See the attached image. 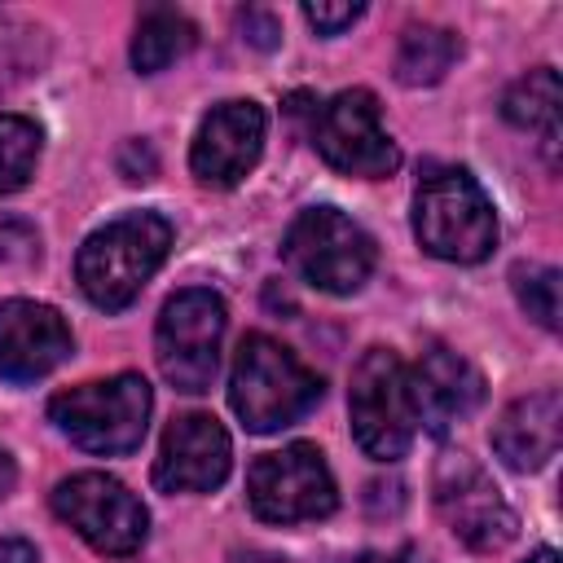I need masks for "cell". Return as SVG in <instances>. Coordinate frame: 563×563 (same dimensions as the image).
I'll use <instances>...</instances> for the list:
<instances>
[{"label": "cell", "instance_id": "cell-1", "mask_svg": "<svg viewBox=\"0 0 563 563\" xmlns=\"http://www.w3.org/2000/svg\"><path fill=\"white\" fill-rule=\"evenodd\" d=\"M321 400V378L277 339L268 334H246L233 356V378H229V405L242 418L246 431H282L312 413Z\"/></svg>", "mask_w": 563, "mask_h": 563}, {"label": "cell", "instance_id": "cell-2", "mask_svg": "<svg viewBox=\"0 0 563 563\" xmlns=\"http://www.w3.org/2000/svg\"><path fill=\"white\" fill-rule=\"evenodd\" d=\"M167 246H172V224L163 216H154V211L119 216L106 229L88 233V242L79 246V255H75L79 290L97 308L119 312L158 273V264L167 260Z\"/></svg>", "mask_w": 563, "mask_h": 563}, {"label": "cell", "instance_id": "cell-3", "mask_svg": "<svg viewBox=\"0 0 563 563\" xmlns=\"http://www.w3.org/2000/svg\"><path fill=\"white\" fill-rule=\"evenodd\" d=\"M413 233L435 260L479 264L497 242V216L466 167H431L413 194Z\"/></svg>", "mask_w": 563, "mask_h": 563}, {"label": "cell", "instance_id": "cell-4", "mask_svg": "<svg viewBox=\"0 0 563 563\" xmlns=\"http://www.w3.org/2000/svg\"><path fill=\"white\" fill-rule=\"evenodd\" d=\"M150 383L141 374H114L106 383H79L48 400L53 427L84 453H132L150 422Z\"/></svg>", "mask_w": 563, "mask_h": 563}, {"label": "cell", "instance_id": "cell-5", "mask_svg": "<svg viewBox=\"0 0 563 563\" xmlns=\"http://www.w3.org/2000/svg\"><path fill=\"white\" fill-rule=\"evenodd\" d=\"M347 413H352L356 444L374 462L405 457L413 435H418V427H422L418 422V405H413L409 365L387 347H369L352 369Z\"/></svg>", "mask_w": 563, "mask_h": 563}, {"label": "cell", "instance_id": "cell-6", "mask_svg": "<svg viewBox=\"0 0 563 563\" xmlns=\"http://www.w3.org/2000/svg\"><path fill=\"white\" fill-rule=\"evenodd\" d=\"M282 251L290 268L325 295H352L374 273V238L339 207L299 211L286 229Z\"/></svg>", "mask_w": 563, "mask_h": 563}, {"label": "cell", "instance_id": "cell-7", "mask_svg": "<svg viewBox=\"0 0 563 563\" xmlns=\"http://www.w3.org/2000/svg\"><path fill=\"white\" fill-rule=\"evenodd\" d=\"M224 299L207 286H189L176 290L163 312H158V330H154V356L163 378L176 391H207L220 365V339H224Z\"/></svg>", "mask_w": 563, "mask_h": 563}, {"label": "cell", "instance_id": "cell-8", "mask_svg": "<svg viewBox=\"0 0 563 563\" xmlns=\"http://www.w3.org/2000/svg\"><path fill=\"white\" fill-rule=\"evenodd\" d=\"M308 136H312L317 154L343 176L383 180L400 167V150L387 136V128L378 119V97L369 88H343L330 101L312 106Z\"/></svg>", "mask_w": 563, "mask_h": 563}, {"label": "cell", "instance_id": "cell-9", "mask_svg": "<svg viewBox=\"0 0 563 563\" xmlns=\"http://www.w3.org/2000/svg\"><path fill=\"white\" fill-rule=\"evenodd\" d=\"M246 497L251 510L268 523H308L339 506L334 475L317 444H286L255 457L246 471Z\"/></svg>", "mask_w": 563, "mask_h": 563}, {"label": "cell", "instance_id": "cell-10", "mask_svg": "<svg viewBox=\"0 0 563 563\" xmlns=\"http://www.w3.org/2000/svg\"><path fill=\"white\" fill-rule=\"evenodd\" d=\"M431 493H435V510L444 515L449 532H453L462 545L488 554V550H501V545L515 541L519 519H515V510L506 506V497H501V488L493 484V475H488L475 457H466V453H444V457L435 462Z\"/></svg>", "mask_w": 563, "mask_h": 563}, {"label": "cell", "instance_id": "cell-11", "mask_svg": "<svg viewBox=\"0 0 563 563\" xmlns=\"http://www.w3.org/2000/svg\"><path fill=\"white\" fill-rule=\"evenodd\" d=\"M53 510L101 554H136L145 532H150V515L141 506V497L119 484L114 475L101 471H79L70 479H62L53 488Z\"/></svg>", "mask_w": 563, "mask_h": 563}, {"label": "cell", "instance_id": "cell-12", "mask_svg": "<svg viewBox=\"0 0 563 563\" xmlns=\"http://www.w3.org/2000/svg\"><path fill=\"white\" fill-rule=\"evenodd\" d=\"M229 466H233L229 431L211 413H180L163 431L154 484L163 493H211L229 479Z\"/></svg>", "mask_w": 563, "mask_h": 563}, {"label": "cell", "instance_id": "cell-13", "mask_svg": "<svg viewBox=\"0 0 563 563\" xmlns=\"http://www.w3.org/2000/svg\"><path fill=\"white\" fill-rule=\"evenodd\" d=\"M260 150H264V110L255 101H220L198 123L189 167L202 185L229 189L260 163Z\"/></svg>", "mask_w": 563, "mask_h": 563}, {"label": "cell", "instance_id": "cell-14", "mask_svg": "<svg viewBox=\"0 0 563 563\" xmlns=\"http://www.w3.org/2000/svg\"><path fill=\"white\" fill-rule=\"evenodd\" d=\"M70 356V325L57 308L35 299H4L0 303V378L4 383H35L53 374Z\"/></svg>", "mask_w": 563, "mask_h": 563}, {"label": "cell", "instance_id": "cell-15", "mask_svg": "<svg viewBox=\"0 0 563 563\" xmlns=\"http://www.w3.org/2000/svg\"><path fill=\"white\" fill-rule=\"evenodd\" d=\"M409 383H413L418 422H427L431 431L453 427L457 418L475 413L479 400H484V378H479V369H475L466 356H457V352H449V347H440V343H431V347L422 352V361L409 369Z\"/></svg>", "mask_w": 563, "mask_h": 563}, {"label": "cell", "instance_id": "cell-16", "mask_svg": "<svg viewBox=\"0 0 563 563\" xmlns=\"http://www.w3.org/2000/svg\"><path fill=\"white\" fill-rule=\"evenodd\" d=\"M493 453L510 466V471H541L563 440V400L554 387L519 396L501 409V418L493 422Z\"/></svg>", "mask_w": 563, "mask_h": 563}, {"label": "cell", "instance_id": "cell-17", "mask_svg": "<svg viewBox=\"0 0 563 563\" xmlns=\"http://www.w3.org/2000/svg\"><path fill=\"white\" fill-rule=\"evenodd\" d=\"M559 106H563V88H559V75L554 66H537L528 70L523 79H515L501 97V114L523 128V132H541L545 145L559 141Z\"/></svg>", "mask_w": 563, "mask_h": 563}, {"label": "cell", "instance_id": "cell-18", "mask_svg": "<svg viewBox=\"0 0 563 563\" xmlns=\"http://www.w3.org/2000/svg\"><path fill=\"white\" fill-rule=\"evenodd\" d=\"M457 53H462V44L453 31L431 26V22H413V26H405L400 48H396V79L409 88L440 84L449 75V66L457 62Z\"/></svg>", "mask_w": 563, "mask_h": 563}, {"label": "cell", "instance_id": "cell-19", "mask_svg": "<svg viewBox=\"0 0 563 563\" xmlns=\"http://www.w3.org/2000/svg\"><path fill=\"white\" fill-rule=\"evenodd\" d=\"M194 22L176 9H150L132 35V66L141 75H158L167 70L176 57H185L194 48Z\"/></svg>", "mask_w": 563, "mask_h": 563}, {"label": "cell", "instance_id": "cell-20", "mask_svg": "<svg viewBox=\"0 0 563 563\" xmlns=\"http://www.w3.org/2000/svg\"><path fill=\"white\" fill-rule=\"evenodd\" d=\"M40 158V128L22 114H0V194H13L31 180Z\"/></svg>", "mask_w": 563, "mask_h": 563}, {"label": "cell", "instance_id": "cell-21", "mask_svg": "<svg viewBox=\"0 0 563 563\" xmlns=\"http://www.w3.org/2000/svg\"><path fill=\"white\" fill-rule=\"evenodd\" d=\"M559 282L563 277L550 264H515V273H510V286H515L519 308L537 325H545V330H559Z\"/></svg>", "mask_w": 563, "mask_h": 563}, {"label": "cell", "instance_id": "cell-22", "mask_svg": "<svg viewBox=\"0 0 563 563\" xmlns=\"http://www.w3.org/2000/svg\"><path fill=\"white\" fill-rule=\"evenodd\" d=\"M35 44H40V31L18 26V22H0V97L9 88H18L40 66Z\"/></svg>", "mask_w": 563, "mask_h": 563}, {"label": "cell", "instance_id": "cell-23", "mask_svg": "<svg viewBox=\"0 0 563 563\" xmlns=\"http://www.w3.org/2000/svg\"><path fill=\"white\" fill-rule=\"evenodd\" d=\"M31 260H40V233L18 216H0V264H31Z\"/></svg>", "mask_w": 563, "mask_h": 563}, {"label": "cell", "instance_id": "cell-24", "mask_svg": "<svg viewBox=\"0 0 563 563\" xmlns=\"http://www.w3.org/2000/svg\"><path fill=\"white\" fill-rule=\"evenodd\" d=\"M361 13H365V4H325V0L303 4V18L317 26V35H339V31H347Z\"/></svg>", "mask_w": 563, "mask_h": 563}, {"label": "cell", "instance_id": "cell-25", "mask_svg": "<svg viewBox=\"0 0 563 563\" xmlns=\"http://www.w3.org/2000/svg\"><path fill=\"white\" fill-rule=\"evenodd\" d=\"M119 172H123V180H154V172H158V158H154V150H150V141H128L123 150H119Z\"/></svg>", "mask_w": 563, "mask_h": 563}, {"label": "cell", "instance_id": "cell-26", "mask_svg": "<svg viewBox=\"0 0 563 563\" xmlns=\"http://www.w3.org/2000/svg\"><path fill=\"white\" fill-rule=\"evenodd\" d=\"M242 31H246V40L255 44V48H273L277 44V22L268 18V13H260V9H251V13H242Z\"/></svg>", "mask_w": 563, "mask_h": 563}, {"label": "cell", "instance_id": "cell-27", "mask_svg": "<svg viewBox=\"0 0 563 563\" xmlns=\"http://www.w3.org/2000/svg\"><path fill=\"white\" fill-rule=\"evenodd\" d=\"M0 563H40V550L22 537H0Z\"/></svg>", "mask_w": 563, "mask_h": 563}, {"label": "cell", "instance_id": "cell-28", "mask_svg": "<svg viewBox=\"0 0 563 563\" xmlns=\"http://www.w3.org/2000/svg\"><path fill=\"white\" fill-rule=\"evenodd\" d=\"M13 484H18V466H13V457L0 449V501L13 493Z\"/></svg>", "mask_w": 563, "mask_h": 563}, {"label": "cell", "instance_id": "cell-29", "mask_svg": "<svg viewBox=\"0 0 563 563\" xmlns=\"http://www.w3.org/2000/svg\"><path fill=\"white\" fill-rule=\"evenodd\" d=\"M343 563H400V554H378V550H365V554L343 559Z\"/></svg>", "mask_w": 563, "mask_h": 563}, {"label": "cell", "instance_id": "cell-30", "mask_svg": "<svg viewBox=\"0 0 563 563\" xmlns=\"http://www.w3.org/2000/svg\"><path fill=\"white\" fill-rule=\"evenodd\" d=\"M528 563H559V554H554V550H550V545H541V550H537V554H532V559H528Z\"/></svg>", "mask_w": 563, "mask_h": 563}, {"label": "cell", "instance_id": "cell-31", "mask_svg": "<svg viewBox=\"0 0 563 563\" xmlns=\"http://www.w3.org/2000/svg\"><path fill=\"white\" fill-rule=\"evenodd\" d=\"M238 563H277V559H264V554H246V559H238Z\"/></svg>", "mask_w": 563, "mask_h": 563}]
</instances>
